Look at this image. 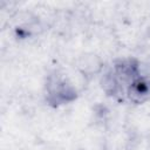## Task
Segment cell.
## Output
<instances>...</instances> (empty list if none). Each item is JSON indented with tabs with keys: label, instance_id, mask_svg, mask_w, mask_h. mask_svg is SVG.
Instances as JSON below:
<instances>
[{
	"label": "cell",
	"instance_id": "obj_1",
	"mask_svg": "<svg viewBox=\"0 0 150 150\" xmlns=\"http://www.w3.org/2000/svg\"><path fill=\"white\" fill-rule=\"evenodd\" d=\"M43 97L49 107L60 108L76 101L79 90L63 70L53 69L45 77Z\"/></svg>",
	"mask_w": 150,
	"mask_h": 150
},
{
	"label": "cell",
	"instance_id": "obj_2",
	"mask_svg": "<svg viewBox=\"0 0 150 150\" xmlns=\"http://www.w3.org/2000/svg\"><path fill=\"white\" fill-rule=\"evenodd\" d=\"M77 69L83 76L88 77V76H95L96 74L102 73L104 69V66L98 56L90 54V55L80 56L77 61Z\"/></svg>",
	"mask_w": 150,
	"mask_h": 150
},
{
	"label": "cell",
	"instance_id": "obj_3",
	"mask_svg": "<svg viewBox=\"0 0 150 150\" xmlns=\"http://www.w3.org/2000/svg\"><path fill=\"white\" fill-rule=\"evenodd\" d=\"M138 76L150 84V54L143 59H139Z\"/></svg>",
	"mask_w": 150,
	"mask_h": 150
}]
</instances>
